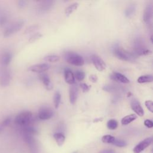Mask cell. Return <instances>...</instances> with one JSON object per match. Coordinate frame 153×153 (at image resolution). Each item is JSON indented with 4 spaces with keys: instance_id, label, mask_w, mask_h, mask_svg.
I'll use <instances>...</instances> for the list:
<instances>
[{
    "instance_id": "cell-35",
    "label": "cell",
    "mask_w": 153,
    "mask_h": 153,
    "mask_svg": "<svg viewBox=\"0 0 153 153\" xmlns=\"http://www.w3.org/2000/svg\"><path fill=\"white\" fill-rule=\"evenodd\" d=\"M144 125L148 128H152L153 127V123L150 120H145L144 121Z\"/></svg>"
},
{
    "instance_id": "cell-4",
    "label": "cell",
    "mask_w": 153,
    "mask_h": 153,
    "mask_svg": "<svg viewBox=\"0 0 153 153\" xmlns=\"http://www.w3.org/2000/svg\"><path fill=\"white\" fill-rule=\"evenodd\" d=\"M23 137L25 142L28 145L31 153H38V148L37 143L32 135L23 133Z\"/></svg>"
},
{
    "instance_id": "cell-22",
    "label": "cell",
    "mask_w": 153,
    "mask_h": 153,
    "mask_svg": "<svg viewBox=\"0 0 153 153\" xmlns=\"http://www.w3.org/2000/svg\"><path fill=\"white\" fill-rule=\"evenodd\" d=\"M79 4L78 2H74L70 5H69L67 8H66L65 10V13L66 16H70L74 11H75L78 7Z\"/></svg>"
},
{
    "instance_id": "cell-12",
    "label": "cell",
    "mask_w": 153,
    "mask_h": 153,
    "mask_svg": "<svg viewBox=\"0 0 153 153\" xmlns=\"http://www.w3.org/2000/svg\"><path fill=\"white\" fill-rule=\"evenodd\" d=\"M152 16V6L151 4H148L144 10L143 19L146 23H149Z\"/></svg>"
},
{
    "instance_id": "cell-40",
    "label": "cell",
    "mask_w": 153,
    "mask_h": 153,
    "mask_svg": "<svg viewBox=\"0 0 153 153\" xmlns=\"http://www.w3.org/2000/svg\"><path fill=\"white\" fill-rule=\"evenodd\" d=\"M73 153H78L77 152H73Z\"/></svg>"
},
{
    "instance_id": "cell-27",
    "label": "cell",
    "mask_w": 153,
    "mask_h": 153,
    "mask_svg": "<svg viewBox=\"0 0 153 153\" xmlns=\"http://www.w3.org/2000/svg\"><path fill=\"white\" fill-rule=\"evenodd\" d=\"M60 59L59 56L57 55H48L44 57V60L46 62H56L59 61Z\"/></svg>"
},
{
    "instance_id": "cell-33",
    "label": "cell",
    "mask_w": 153,
    "mask_h": 153,
    "mask_svg": "<svg viewBox=\"0 0 153 153\" xmlns=\"http://www.w3.org/2000/svg\"><path fill=\"white\" fill-rule=\"evenodd\" d=\"M11 121V118L10 117H7L5 119H4L3 120V121L1 123V127L2 128V127H7V126H8L10 123Z\"/></svg>"
},
{
    "instance_id": "cell-9",
    "label": "cell",
    "mask_w": 153,
    "mask_h": 153,
    "mask_svg": "<svg viewBox=\"0 0 153 153\" xmlns=\"http://www.w3.org/2000/svg\"><path fill=\"white\" fill-rule=\"evenodd\" d=\"M11 78V74L7 69H1L0 71V85L3 87L8 85Z\"/></svg>"
},
{
    "instance_id": "cell-20",
    "label": "cell",
    "mask_w": 153,
    "mask_h": 153,
    "mask_svg": "<svg viewBox=\"0 0 153 153\" xmlns=\"http://www.w3.org/2000/svg\"><path fill=\"white\" fill-rule=\"evenodd\" d=\"M137 118V117L136 115H135L134 114H131L125 116L124 117H123L121 119V123L122 125L126 126V125H127V124H130L132 121H134Z\"/></svg>"
},
{
    "instance_id": "cell-30",
    "label": "cell",
    "mask_w": 153,
    "mask_h": 153,
    "mask_svg": "<svg viewBox=\"0 0 153 153\" xmlns=\"http://www.w3.org/2000/svg\"><path fill=\"white\" fill-rule=\"evenodd\" d=\"M39 26L38 25H32V26H30L29 27H27L25 31V33L27 34V33H32L33 32H35V30H36L37 29H38L39 28Z\"/></svg>"
},
{
    "instance_id": "cell-21",
    "label": "cell",
    "mask_w": 153,
    "mask_h": 153,
    "mask_svg": "<svg viewBox=\"0 0 153 153\" xmlns=\"http://www.w3.org/2000/svg\"><path fill=\"white\" fill-rule=\"evenodd\" d=\"M12 59V55L10 53H5L1 59V63L3 66H8Z\"/></svg>"
},
{
    "instance_id": "cell-19",
    "label": "cell",
    "mask_w": 153,
    "mask_h": 153,
    "mask_svg": "<svg viewBox=\"0 0 153 153\" xmlns=\"http://www.w3.org/2000/svg\"><path fill=\"white\" fill-rule=\"evenodd\" d=\"M53 137H54L57 144L58 145V146H61L63 145L65 140V136L62 133H60V132L55 133L53 134Z\"/></svg>"
},
{
    "instance_id": "cell-6",
    "label": "cell",
    "mask_w": 153,
    "mask_h": 153,
    "mask_svg": "<svg viewBox=\"0 0 153 153\" xmlns=\"http://www.w3.org/2000/svg\"><path fill=\"white\" fill-rule=\"evenodd\" d=\"M54 115L53 111L49 107L42 106L38 111V117L41 120H47L50 119Z\"/></svg>"
},
{
    "instance_id": "cell-5",
    "label": "cell",
    "mask_w": 153,
    "mask_h": 153,
    "mask_svg": "<svg viewBox=\"0 0 153 153\" xmlns=\"http://www.w3.org/2000/svg\"><path fill=\"white\" fill-rule=\"evenodd\" d=\"M24 25V22L23 20H18L11 25H10L8 27H7V29L5 30L4 32V36H9L11 35L12 34L19 31L22 27Z\"/></svg>"
},
{
    "instance_id": "cell-8",
    "label": "cell",
    "mask_w": 153,
    "mask_h": 153,
    "mask_svg": "<svg viewBox=\"0 0 153 153\" xmlns=\"http://www.w3.org/2000/svg\"><path fill=\"white\" fill-rule=\"evenodd\" d=\"M91 60L93 65L97 71L101 72L105 69L106 64L102 60V59L99 56L96 54H93L91 56Z\"/></svg>"
},
{
    "instance_id": "cell-25",
    "label": "cell",
    "mask_w": 153,
    "mask_h": 153,
    "mask_svg": "<svg viewBox=\"0 0 153 153\" xmlns=\"http://www.w3.org/2000/svg\"><path fill=\"white\" fill-rule=\"evenodd\" d=\"M118 124V122L117 120H115L114 119H111L107 122L106 126H107V127L108 129L113 130L117 128Z\"/></svg>"
},
{
    "instance_id": "cell-34",
    "label": "cell",
    "mask_w": 153,
    "mask_h": 153,
    "mask_svg": "<svg viewBox=\"0 0 153 153\" xmlns=\"http://www.w3.org/2000/svg\"><path fill=\"white\" fill-rule=\"evenodd\" d=\"M79 85H80V87L81 88V89H82V90L84 93L87 92L90 90V86L88 85L85 83H81V84H80Z\"/></svg>"
},
{
    "instance_id": "cell-18",
    "label": "cell",
    "mask_w": 153,
    "mask_h": 153,
    "mask_svg": "<svg viewBox=\"0 0 153 153\" xmlns=\"http://www.w3.org/2000/svg\"><path fill=\"white\" fill-rule=\"evenodd\" d=\"M136 5L135 4H131L128 5L124 11V14L126 17H132L134 14L136 12Z\"/></svg>"
},
{
    "instance_id": "cell-14",
    "label": "cell",
    "mask_w": 153,
    "mask_h": 153,
    "mask_svg": "<svg viewBox=\"0 0 153 153\" xmlns=\"http://www.w3.org/2000/svg\"><path fill=\"white\" fill-rule=\"evenodd\" d=\"M78 88L76 85H72L69 88V101L72 105L75 103L78 97Z\"/></svg>"
},
{
    "instance_id": "cell-23",
    "label": "cell",
    "mask_w": 153,
    "mask_h": 153,
    "mask_svg": "<svg viewBox=\"0 0 153 153\" xmlns=\"http://www.w3.org/2000/svg\"><path fill=\"white\" fill-rule=\"evenodd\" d=\"M152 81V75H141L137 78V82L139 83H146L151 82Z\"/></svg>"
},
{
    "instance_id": "cell-24",
    "label": "cell",
    "mask_w": 153,
    "mask_h": 153,
    "mask_svg": "<svg viewBox=\"0 0 153 153\" xmlns=\"http://www.w3.org/2000/svg\"><path fill=\"white\" fill-rule=\"evenodd\" d=\"M61 100V94L59 91H56L54 95L53 101H54V105L56 109H57L59 106Z\"/></svg>"
},
{
    "instance_id": "cell-7",
    "label": "cell",
    "mask_w": 153,
    "mask_h": 153,
    "mask_svg": "<svg viewBox=\"0 0 153 153\" xmlns=\"http://www.w3.org/2000/svg\"><path fill=\"white\" fill-rule=\"evenodd\" d=\"M152 142V137H148L145 138L141 142H140L138 144H137L135 147L133 148V151L134 153H140L143 150H145L147 147H148Z\"/></svg>"
},
{
    "instance_id": "cell-11",
    "label": "cell",
    "mask_w": 153,
    "mask_h": 153,
    "mask_svg": "<svg viewBox=\"0 0 153 153\" xmlns=\"http://www.w3.org/2000/svg\"><path fill=\"white\" fill-rule=\"evenodd\" d=\"M130 106L132 110L139 116L142 117L144 115L143 109L140 102L136 99H132L130 102Z\"/></svg>"
},
{
    "instance_id": "cell-36",
    "label": "cell",
    "mask_w": 153,
    "mask_h": 153,
    "mask_svg": "<svg viewBox=\"0 0 153 153\" xmlns=\"http://www.w3.org/2000/svg\"><path fill=\"white\" fill-rule=\"evenodd\" d=\"M26 4H27V2L26 1H22H22H18V6L20 8H24L26 5Z\"/></svg>"
},
{
    "instance_id": "cell-29",
    "label": "cell",
    "mask_w": 153,
    "mask_h": 153,
    "mask_svg": "<svg viewBox=\"0 0 153 153\" xmlns=\"http://www.w3.org/2000/svg\"><path fill=\"white\" fill-rule=\"evenodd\" d=\"M75 78H76L78 81H82L85 78V73L82 71L77 70L74 75Z\"/></svg>"
},
{
    "instance_id": "cell-13",
    "label": "cell",
    "mask_w": 153,
    "mask_h": 153,
    "mask_svg": "<svg viewBox=\"0 0 153 153\" xmlns=\"http://www.w3.org/2000/svg\"><path fill=\"white\" fill-rule=\"evenodd\" d=\"M64 76L65 80L66 82L69 84L73 85L75 81V76L74 74H73L72 71L69 68H65L64 70Z\"/></svg>"
},
{
    "instance_id": "cell-1",
    "label": "cell",
    "mask_w": 153,
    "mask_h": 153,
    "mask_svg": "<svg viewBox=\"0 0 153 153\" xmlns=\"http://www.w3.org/2000/svg\"><path fill=\"white\" fill-rule=\"evenodd\" d=\"M33 120L32 113L29 111H23L19 113L14 119V123L20 126H29Z\"/></svg>"
},
{
    "instance_id": "cell-3",
    "label": "cell",
    "mask_w": 153,
    "mask_h": 153,
    "mask_svg": "<svg viewBox=\"0 0 153 153\" xmlns=\"http://www.w3.org/2000/svg\"><path fill=\"white\" fill-rule=\"evenodd\" d=\"M114 53L118 59L123 61L129 62L133 60L134 59L133 56L131 53L120 47L114 48Z\"/></svg>"
},
{
    "instance_id": "cell-16",
    "label": "cell",
    "mask_w": 153,
    "mask_h": 153,
    "mask_svg": "<svg viewBox=\"0 0 153 153\" xmlns=\"http://www.w3.org/2000/svg\"><path fill=\"white\" fill-rule=\"evenodd\" d=\"M54 1H41L39 2V4L38 5L39 10L41 11L42 13L47 12L50 9L52 8V6L53 5Z\"/></svg>"
},
{
    "instance_id": "cell-38",
    "label": "cell",
    "mask_w": 153,
    "mask_h": 153,
    "mask_svg": "<svg viewBox=\"0 0 153 153\" xmlns=\"http://www.w3.org/2000/svg\"><path fill=\"white\" fill-rule=\"evenodd\" d=\"M99 153H116V152L113 149H104V150L101 151L100 152H99Z\"/></svg>"
},
{
    "instance_id": "cell-32",
    "label": "cell",
    "mask_w": 153,
    "mask_h": 153,
    "mask_svg": "<svg viewBox=\"0 0 153 153\" xmlns=\"http://www.w3.org/2000/svg\"><path fill=\"white\" fill-rule=\"evenodd\" d=\"M145 105L146 108L151 112H153V103L151 100H146L145 102Z\"/></svg>"
},
{
    "instance_id": "cell-39",
    "label": "cell",
    "mask_w": 153,
    "mask_h": 153,
    "mask_svg": "<svg viewBox=\"0 0 153 153\" xmlns=\"http://www.w3.org/2000/svg\"><path fill=\"white\" fill-rule=\"evenodd\" d=\"M90 79L91 80V81H92L93 82H96L97 81V77L96 75H91L90 76Z\"/></svg>"
},
{
    "instance_id": "cell-31",
    "label": "cell",
    "mask_w": 153,
    "mask_h": 153,
    "mask_svg": "<svg viewBox=\"0 0 153 153\" xmlns=\"http://www.w3.org/2000/svg\"><path fill=\"white\" fill-rule=\"evenodd\" d=\"M42 36V35L41 33H36L32 35L30 37L29 39V42L30 43L36 41V40L39 39V38H41Z\"/></svg>"
},
{
    "instance_id": "cell-15",
    "label": "cell",
    "mask_w": 153,
    "mask_h": 153,
    "mask_svg": "<svg viewBox=\"0 0 153 153\" xmlns=\"http://www.w3.org/2000/svg\"><path fill=\"white\" fill-rule=\"evenodd\" d=\"M111 78L114 81L120 82L122 83L127 84L130 82L129 79L124 75L119 72H114L111 75Z\"/></svg>"
},
{
    "instance_id": "cell-17",
    "label": "cell",
    "mask_w": 153,
    "mask_h": 153,
    "mask_svg": "<svg viewBox=\"0 0 153 153\" xmlns=\"http://www.w3.org/2000/svg\"><path fill=\"white\" fill-rule=\"evenodd\" d=\"M39 79L41 81V82L44 85L45 88L47 90H51L53 88V84L51 82V81L50 79V78L48 76L45 74H41L39 76Z\"/></svg>"
},
{
    "instance_id": "cell-10",
    "label": "cell",
    "mask_w": 153,
    "mask_h": 153,
    "mask_svg": "<svg viewBox=\"0 0 153 153\" xmlns=\"http://www.w3.org/2000/svg\"><path fill=\"white\" fill-rule=\"evenodd\" d=\"M50 65L47 63H39L32 65L28 68V70L31 72L41 73L49 69Z\"/></svg>"
},
{
    "instance_id": "cell-37",
    "label": "cell",
    "mask_w": 153,
    "mask_h": 153,
    "mask_svg": "<svg viewBox=\"0 0 153 153\" xmlns=\"http://www.w3.org/2000/svg\"><path fill=\"white\" fill-rule=\"evenodd\" d=\"M7 20L5 16H2L0 17V25L1 26L4 25L7 23Z\"/></svg>"
},
{
    "instance_id": "cell-2",
    "label": "cell",
    "mask_w": 153,
    "mask_h": 153,
    "mask_svg": "<svg viewBox=\"0 0 153 153\" xmlns=\"http://www.w3.org/2000/svg\"><path fill=\"white\" fill-rule=\"evenodd\" d=\"M64 58L69 63L74 66H81L84 64V60L82 57L75 52H66L64 54Z\"/></svg>"
},
{
    "instance_id": "cell-26",
    "label": "cell",
    "mask_w": 153,
    "mask_h": 153,
    "mask_svg": "<svg viewBox=\"0 0 153 153\" xmlns=\"http://www.w3.org/2000/svg\"><path fill=\"white\" fill-rule=\"evenodd\" d=\"M115 137L113 136L109 135V134H106V135H104L102 136V141L103 143H112L115 140Z\"/></svg>"
},
{
    "instance_id": "cell-28",
    "label": "cell",
    "mask_w": 153,
    "mask_h": 153,
    "mask_svg": "<svg viewBox=\"0 0 153 153\" xmlns=\"http://www.w3.org/2000/svg\"><path fill=\"white\" fill-rule=\"evenodd\" d=\"M112 145L117 146V147H124L127 145V143L126 141L122 140V139H115V141L112 143Z\"/></svg>"
}]
</instances>
